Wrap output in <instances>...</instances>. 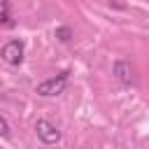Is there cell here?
Instances as JSON below:
<instances>
[{"label": "cell", "mask_w": 149, "mask_h": 149, "mask_svg": "<svg viewBox=\"0 0 149 149\" xmlns=\"http://www.w3.org/2000/svg\"><path fill=\"white\" fill-rule=\"evenodd\" d=\"M68 79H70V72H68V70H63V72H58L56 77H49V79L40 81L35 91H37V95H42V98L61 95V93L65 91V86H68Z\"/></svg>", "instance_id": "6da1fadb"}, {"label": "cell", "mask_w": 149, "mask_h": 149, "mask_svg": "<svg viewBox=\"0 0 149 149\" xmlns=\"http://www.w3.org/2000/svg\"><path fill=\"white\" fill-rule=\"evenodd\" d=\"M0 56H2V61L7 65H21V61H23V42L21 40H9L2 47Z\"/></svg>", "instance_id": "7a4b0ae2"}, {"label": "cell", "mask_w": 149, "mask_h": 149, "mask_svg": "<svg viewBox=\"0 0 149 149\" xmlns=\"http://www.w3.org/2000/svg\"><path fill=\"white\" fill-rule=\"evenodd\" d=\"M35 133H37V137H40L44 144H56V142L61 140V130H58L51 121H47V119H37Z\"/></svg>", "instance_id": "3957f363"}, {"label": "cell", "mask_w": 149, "mask_h": 149, "mask_svg": "<svg viewBox=\"0 0 149 149\" xmlns=\"http://www.w3.org/2000/svg\"><path fill=\"white\" fill-rule=\"evenodd\" d=\"M114 74L121 84H133V68L128 61H116L114 63Z\"/></svg>", "instance_id": "277c9868"}, {"label": "cell", "mask_w": 149, "mask_h": 149, "mask_svg": "<svg viewBox=\"0 0 149 149\" xmlns=\"http://www.w3.org/2000/svg\"><path fill=\"white\" fill-rule=\"evenodd\" d=\"M0 26H5V28H12V26H14L12 14H9V2H7V0H0Z\"/></svg>", "instance_id": "5b68a950"}, {"label": "cell", "mask_w": 149, "mask_h": 149, "mask_svg": "<svg viewBox=\"0 0 149 149\" xmlns=\"http://www.w3.org/2000/svg\"><path fill=\"white\" fill-rule=\"evenodd\" d=\"M0 135H2V137H9V135H12V130H9V123H7V119H5L2 114H0Z\"/></svg>", "instance_id": "8992f818"}, {"label": "cell", "mask_w": 149, "mask_h": 149, "mask_svg": "<svg viewBox=\"0 0 149 149\" xmlns=\"http://www.w3.org/2000/svg\"><path fill=\"white\" fill-rule=\"evenodd\" d=\"M56 37H58L61 42H68V40H70V28H58V30H56Z\"/></svg>", "instance_id": "52a82bcc"}]
</instances>
